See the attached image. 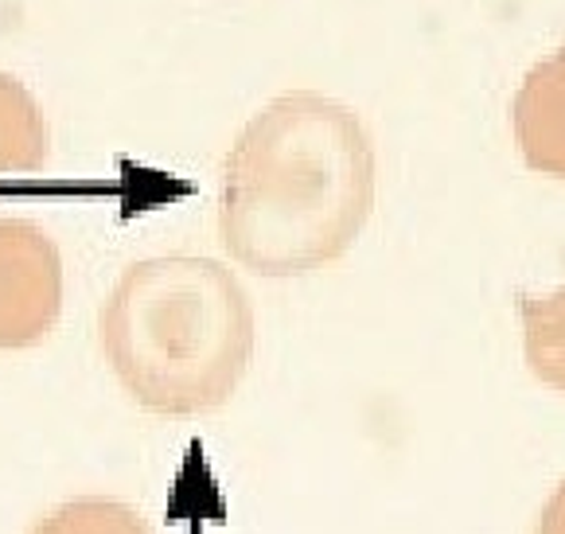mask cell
I'll return each instance as SVG.
<instances>
[{
  "label": "cell",
  "instance_id": "5",
  "mask_svg": "<svg viewBox=\"0 0 565 534\" xmlns=\"http://www.w3.org/2000/svg\"><path fill=\"white\" fill-rule=\"evenodd\" d=\"M47 160V121L24 83L0 75V175H32Z\"/></svg>",
  "mask_w": 565,
  "mask_h": 534
},
{
  "label": "cell",
  "instance_id": "1",
  "mask_svg": "<svg viewBox=\"0 0 565 534\" xmlns=\"http://www.w3.org/2000/svg\"><path fill=\"white\" fill-rule=\"evenodd\" d=\"M374 207V149L355 109L292 90L246 121L223 164L218 231L234 261L300 277L343 258Z\"/></svg>",
  "mask_w": 565,
  "mask_h": 534
},
{
  "label": "cell",
  "instance_id": "6",
  "mask_svg": "<svg viewBox=\"0 0 565 534\" xmlns=\"http://www.w3.org/2000/svg\"><path fill=\"white\" fill-rule=\"evenodd\" d=\"M523 351L542 383L565 391V285L523 301Z\"/></svg>",
  "mask_w": 565,
  "mask_h": 534
},
{
  "label": "cell",
  "instance_id": "2",
  "mask_svg": "<svg viewBox=\"0 0 565 534\" xmlns=\"http://www.w3.org/2000/svg\"><path fill=\"white\" fill-rule=\"evenodd\" d=\"M102 348L149 414H215L249 367L254 312L223 261L168 254L121 274L102 312Z\"/></svg>",
  "mask_w": 565,
  "mask_h": 534
},
{
  "label": "cell",
  "instance_id": "4",
  "mask_svg": "<svg viewBox=\"0 0 565 534\" xmlns=\"http://www.w3.org/2000/svg\"><path fill=\"white\" fill-rule=\"evenodd\" d=\"M511 121L526 164L565 180V47L526 71Z\"/></svg>",
  "mask_w": 565,
  "mask_h": 534
},
{
  "label": "cell",
  "instance_id": "7",
  "mask_svg": "<svg viewBox=\"0 0 565 534\" xmlns=\"http://www.w3.org/2000/svg\"><path fill=\"white\" fill-rule=\"evenodd\" d=\"M32 534H157L134 508L117 500H71Z\"/></svg>",
  "mask_w": 565,
  "mask_h": 534
},
{
  "label": "cell",
  "instance_id": "3",
  "mask_svg": "<svg viewBox=\"0 0 565 534\" xmlns=\"http://www.w3.org/2000/svg\"><path fill=\"white\" fill-rule=\"evenodd\" d=\"M63 312V258L32 223H0V348H32Z\"/></svg>",
  "mask_w": 565,
  "mask_h": 534
},
{
  "label": "cell",
  "instance_id": "8",
  "mask_svg": "<svg viewBox=\"0 0 565 534\" xmlns=\"http://www.w3.org/2000/svg\"><path fill=\"white\" fill-rule=\"evenodd\" d=\"M539 534H565V484H557V492L542 508Z\"/></svg>",
  "mask_w": 565,
  "mask_h": 534
}]
</instances>
